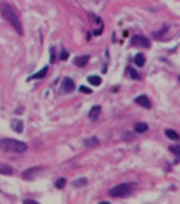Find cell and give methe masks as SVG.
<instances>
[{"label":"cell","mask_w":180,"mask_h":204,"mask_svg":"<svg viewBox=\"0 0 180 204\" xmlns=\"http://www.w3.org/2000/svg\"><path fill=\"white\" fill-rule=\"evenodd\" d=\"M134 130L138 133H144L146 131H148V125L146 123H136V126H134Z\"/></svg>","instance_id":"2e32d148"},{"label":"cell","mask_w":180,"mask_h":204,"mask_svg":"<svg viewBox=\"0 0 180 204\" xmlns=\"http://www.w3.org/2000/svg\"><path fill=\"white\" fill-rule=\"evenodd\" d=\"M68 56H69V54H68V52H67V51H62V52H61V54H60V59L62 61H65L67 59H68Z\"/></svg>","instance_id":"44dd1931"},{"label":"cell","mask_w":180,"mask_h":204,"mask_svg":"<svg viewBox=\"0 0 180 204\" xmlns=\"http://www.w3.org/2000/svg\"><path fill=\"white\" fill-rule=\"evenodd\" d=\"M0 14H1V16L7 21L8 23L12 25L13 28L15 29L16 32L20 36L23 35V27H22L20 17L15 13V10L13 9V7L10 5L7 4V2H1L0 4Z\"/></svg>","instance_id":"6da1fadb"},{"label":"cell","mask_w":180,"mask_h":204,"mask_svg":"<svg viewBox=\"0 0 180 204\" xmlns=\"http://www.w3.org/2000/svg\"><path fill=\"white\" fill-rule=\"evenodd\" d=\"M87 179H85V178H82V179H77L72 182V185L75 186V187H85L86 185H87Z\"/></svg>","instance_id":"ac0fdd59"},{"label":"cell","mask_w":180,"mask_h":204,"mask_svg":"<svg viewBox=\"0 0 180 204\" xmlns=\"http://www.w3.org/2000/svg\"><path fill=\"white\" fill-rule=\"evenodd\" d=\"M131 45L136 46V47H146L148 48L150 46V41L147 37L140 36V35H136L131 39Z\"/></svg>","instance_id":"277c9868"},{"label":"cell","mask_w":180,"mask_h":204,"mask_svg":"<svg viewBox=\"0 0 180 204\" xmlns=\"http://www.w3.org/2000/svg\"><path fill=\"white\" fill-rule=\"evenodd\" d=\"M99 144V140L96 136H90L87 139L84 140V146L85 147H95Z\"/></svg>","instance_id":"7c38bea8"},{"label":"cell","mask_w":180,"mask_h":204,"mask_svg":"<svg viewBox=\"0 0 180 204\" xmlns=\"http://www.w3.org/2000/svg\"><path fill=\"white\" fill-rule=\"evenodd\" d=\"M87 81L90 83V84L94 85V86H99L102 80H101V78L99 76H90L87 78Z\"/></svg>","instance_id":"e0dca14e"},{"label":"cell","mask_w":180,"mask_h":204,"mask_svg":"<svg viewBox=\"0 0 180 204\" xmlns=\"http://www.w3.org/2000/svg\"><path fill=\"white\" fill-rule=\"evenodd\" d=\"M10 126H12V128L15 131V132L21 133L22 131H23L24 124H23V122L20 119H13L12 122H10Z\"/></svg>","instance_id":"30bf717a"},{"label":"cell","mask_w":180,"mask_h":204,"mask_svg":"<svg viewBox=\"0 0 180 204\" xmlns=\"http://www.w3.org/2000/svg\"><path fill=\"white\" fill-rule=\"evenodd\" d=\"M41 172H43V168H40V166L28 169L23 172V178L27 180H35L37 177L40 176Z\"/></svg>","instance_id":"5b68a950"},{"label":"cell","mask_w":180,"mask_h":204,"mask_svg":"<svg viewBox=\"0 0 180 204\" xmlns=\"http://www.w3.org/2000/svg\"><path fill=\"white\" fill-rule=\"evenodd\" d=\"M23 203L24 204H37L38 203V202H37V201H33V200H24L23 201Z\"/></svg>","instance_id":"cb8c5ba5"},{"label":"cell","mask_w":180,"mask_h":204,"mask_svg":"<svg viewBox=\"0 0 180 204\" xmlns=\"http://www.w3.org/2000/svg\"><path fill=\"white\" fill-rule=\"evenodd\" d=\"M48 71V67H44V68L41 69V70H39V71L37 72V73H35V75H32L31 77H29L28 80L30 79H41V78H44L45 76H46V73H47Z\"/></svg>","instance_id":"8fae6325"},{"label":"cell","mask_w":180,"mask_h":204,"mask_svg":"<svg viewBox=\"0 0 180 204\" xmlns=\"http://www.w3.org/2000/svg\"><path fill=\"white\" fill-rule=\"evenodd\" d=\"M128 70H130V71H131V77H132V78H139V75H138V72L136 71V70H133L132 68H128Z\"/></svg>","instance_id":"603a6c76"},{"label":"cell","mask_w":180,"mask_h":204,"mask_svg":"<svg viewBox=\"0 0 180 204\" xmlns=\"http://www.w3.org/2000/svg\"><path fill=\"white\" fill-rule=\"evenodd\" d=\"M134 101H136V103H138L139 106H141V107H144V109L152 108V102H150V100H149L146 95L138 96V98H136V100Z\"/></svg>","instance_id":"52a82bcc"},{"label":"cell","mask_w":180,"mask_h":204,"mask_svg":"<svg viewBox=\"0 0 180 204\" xmlns=\"http://www.w3.org/2000/svg\"><path fill=\"white\" fill-rule=\"evenodd\" d=\"M73 90H75V83H73V80L70 79V78H64L63 81L61 83V86H60L61 94H68V93H71Z\"/></svg>","instance_id":"8992f818"},{"label":"cell","mask_w":180,"mask_h":204,"mask_svg":"<svg viewBox=\"0 0 180 204\" xmlns=\"http://www.w3.org/2000/svg\"><path fill=\"white\" fill-rule=\"evenodd\" d=\"M144 62H146V59H144V54L139 53V54H136V55L134 56V63H136L138 67H144Z\"/></svg>","instance_id":"5bb4252c"},{"label":"cell","mask_w":180,"mask_h":204,"mask_svg":"<svg viewBox=\"0 0 180 204\" xmlns=\"http://www.w3.org/2000/svg\"><path fill=\"white\" fill-rule=\"evenodd\" d=\"M100 112H101V106H94V107L91 108V110L88 112V117L92 120H96L98 117L100 116Z\"/></svg>","instance_id":"9c48e42d"},{"label":"cell","mask_w":180,"mask_h":204,"mask_svg":"<svg viewBox=\"0 0 180 204\" xmlns=\"http://www.w3.org/2000/svg\"><path fill=\"white\" fill-rule=\"evenodd\" d=\"M0 149L4 152H24L28 149L27 144H24L20 140H15V139H10V138H4L0 139Z\"/></svg>","instance_id":"7a4b0ae2"},{"label":"cell","mask_w":180,"mask_h":204,"mask_svg":"<svg viewBox=\"0 0 180 204\" xmlns=\"http://www.w3.org/2000/svg\"><path fill=\"white\" fill-rule=\"evenodd\" d=\"M170 150H171L176 156H179L180 155V146H172V147H170Z\"/></svg>","instance_id":"ffe728a7"},{"label":"cell","mask_w":180,"mask_h":204,"mask_svg":"<svg viewBox=\"0 0 180 204\" xmlns=\"http://www.w3.org/2000/svg\"><path fill=\"white\" fill-rule=\"evenodd\" d=\"M136 188V185L132 182H124L120 184L116 187L110 189L109 192V196L114 197V198H124V197H128Z\"/></svg>","instance_id":"3957f363"},{"label":"cell","mask_w":180,"mask_h":204,"mask_svg":"<svg viewBox=\"0 0 180 204\" xmlns=\"http://www.w3.org/2000/svg\"><path fill=\"white\" fill-rule=\"evenodd\" d=\"M90 56L88 55H83V56H77L73 60V63L76 64L77 67H85L88 63Z\"/></svg>","instance_id":"ba28073f"},{"label":"cell","mask_w":180,"mask_h":204,"mask_svg":"<svg viewBox=\"0 0 180 204\" xmlns=\"http://www.w3.org/2000/svg\"><path fill=\"white\" fill-rule=\"evenodd\" d=\"M79 90L82 92L86 93V94H91V93H92V90H91V88H87V87H85V86H80Z\"/></svg>","instance_id":"7402d4cb"},{"label":"cell","mask_w":180,"mask_h":204,"mask_svg":"<svg viewBox=\"0 0 180 204\" xmlns=\"http://www.w3.org/2000/svg\"><path fill=\"white\" fill-rule=\"evenodd\" d=\"M165 135L168 136L169 139H171V140H174V141H177V140H179V134L174 131V130H166L165 131Z\"/></svg>","instance_id":"9a60e30c"},{"label":"cell","mask_w":180,"mask_h":204,"mask_svg":"<svg viewBox=\"0 0 180 204\" xmlns=\"http://www.w3.org/2000/svg\"><path fill=\"white\" fill-rule=\"evenodd\" d=\"M65 182H67V180L64 179V178H61V179H59V180L55 182V187L57 189H62L65 186Z\"/></svg>","instance_id":"d6986e66"},{"label":"cell","mask_w":180,"mask_h":204,"mask_svg":"<svg viewBox=\"0 0 180 204\" xmlns=\"http://www.w3.org/2000/svg\"><path fill=\"white\" fill-rule=\"evenodd\" d=\"M13 173V170L10 166H8L7 164H4V163H0V174H7V176H10Z\"/></svg>","instance_id":"4fadbf2b"}]
</instances>
